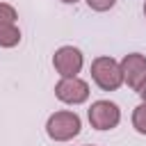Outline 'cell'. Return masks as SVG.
<instances>
[{
    "label": "cell",
    "mask_w": 146,
    "mask_h": 146,
    "mask_svg": "<svg viewBox=\"0 0 146 146\" xmlns=\"http://www.w3.org/2000/svg\"><path fill=\"white\" fill-rule=\"evenodd\" d=\"M57 96H59L62 100H66V103H80V100L87 98V84L80 82V80H75V78H73V80L66 78V80L59 82Z\"/></svg>",
    "instance_id": "obj_5"
},
{
    "label": "cell",
    "mask_w": 146,
    "mask_h": 146,
    "mask_svg": "<svg viewBox=\"0 0 146 146\" xmlns=\"http://www.w3.org/2000/svg\"><path fill=\"white\" fill-rule=\"evenodd\" d=\"M18 41V32L11 25H0V43L2 46H11Z\"/></svg>",
    "instance_id": "obj_7"
},
{
    "label": "cell",
    "mask_w": 146,
    "mask_h": 146,
    "mask_svg": "<svg viewBox=\"0 0 146 146\" xmlns=\"http://www.w3.org/2000/svg\"><path fill=\"white\" fill-rule=\"evenodd\" d=\"M94 9H107V7H112V2L114 0H87Z\"/></svg>",
    "instance_id": "obj_10"
},
{
    "label": "cell",
    "mask_w": 146,
    "mask_h": 146,
    "mask_svg": "<svg viewBox=\"0 0 146 146\" xmlns=\"http://www.w3.org/2000/svg\"><path fill=\"white\" fill-rule=\"evenodd\" d=\"M80 64H82V57H80V52H78L75 48H62V50L55 55V66H57V71H59L64 78L75 75L78 68H80Z\"/></svg>",
    "instance_id": "obj_4"
},
{
    "label": "cell",
    "mask_w": 146,
    "mask_h": 146,
    "mask_svg": "<svg viewBox=\"0 0 146 146\" xmlns=\"http://www.w3.org/2000/svg\"><path fill=\"white\" fill-rule=\"evenodd\" d=\"M94 78H96V82H98L103 89H114V87H119V82H121L119 66H116L112 59H107V57L96 59V64H94Z\"/></svg>",
    "instance_id": "obj_2"
},
{
    "label": "cell",
    "mask_w": 146,
    "mask_h": 146,
    "mask_svg": "<svg viewBox=\"0 0 146 146\" xmlns=\"http://www.w3.org/2000/svg\"><path fill=\"white\" fill-rule=\"evenodd\" d=\"M78 130H80V121H78L75 114H68V112L55 114L48 121V132L57 139H68V137L78 135Z\"/></svg>",
    "instance_id": "obj_1"
},
{
    "label": "cell",
    "mask_w": 146,
    "mask_h": 146,
    "mask_svg": "<svg viewBox=\"0 0 146 146\" xmlns=\"http://www.w3.org/2000/svg\"><path fill=\"white\" fill-rule=\"evenodd\" d=\"M139 94H141V96H144V98H146V80H144V84H141V87H139Z\"/></svg>",
    "instance_id": "obj_11"
},
{
    "label": "cell",
    "mask_w": 146,
    "mask_h": 146,
    "mask_svg": "<svg viewBox=\"0 0 146 146\" xmlns=\"http://www.w3.org/2000/svg\"><path fill=\"white\" fill-rule=\"evenodd\" d=\"M66 2H73V0H66Z\"/></svg>",
    "instance_id": "obj_12"
},
{
    "label": "cell",
    "mask_w": 146,
    "mask_h": 146,
    "mask_svg": "<svg viewBox=\"0 0 146 146\" xmlns=\"http://www.w3.org/2000/svg\"><path fill=\"white\" fill-rule=\"evenodd\" d=\"M11 21H14V9L0 5V25H11Z\"/></svg>",
    "instance_id": "obj_9"
},
{
    "label": "cell",
    "mask_w": 146,
    "mask_h": 146,
    "mask_svg": "<svg viewBox=\"0 0 146 146\" xmlns=\"http://www.w3.org/2000/svg\"><path fill=\"white\" fill-rule=\"evenodd\" d=\"M135 125H137V130L146 132V105L137 107V112H135Z\"/></svg>",
    "instance_id": "obj_8"
},
{
    "label": "cell",
    "mask_w": 146,
    "mask_h": 146,
    "mask_svg": "<svg viewBox=\"0 0 146 146\" xmlns=\"http://www.w3.org/2000/svg\"><path fill=\"white\" fill-rule=\"evenodd\" d=\"M89 119L96 128L100 130H107L112 125H116L119 121V110L112 105V103H96L91 110H89Z\"/></svg>",
    "instance_id": "obj_3"
},
{
    "label": "cell",
    "mask_w": 146,
    "mask_h": 146,
    "mask_svg": "<svg viewBox=\"0 0 146 146\" xmlns=\"http://www.w3.org/2000/svg\"><path fill=\"white\" fill-rule=\"evenodd\" d=\"M123 71H125V78L132 87L139 84V78L146 75V59L139 57V55H130L125 62H123Z\"/></svg>",
    "instance_id": "obj_6"
}]
</instances>
